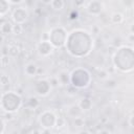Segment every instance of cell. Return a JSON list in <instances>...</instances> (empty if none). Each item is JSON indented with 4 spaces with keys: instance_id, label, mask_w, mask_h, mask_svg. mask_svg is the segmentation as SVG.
Listing matches in <instances>:
<instances>
[{
    "instance_id": "cell-1",
    "label": "cell",
    "mask_w": 134,
    "mask_h": 134,
    "mask_svg": "<svg viewBox=\"0 0 134 134\" xmlns=\"http://www.w3.org/2000/svg\"><path fill=\"white\" fill-rule=\"evenodd\" d=\"M52 50V47L50 45V43L48 41H42L39 45V52L43 55H47L51 52Z\"/></svg>"
},
{
    "instance_id": "cell-2",
    "label": "cell",
    "mask_w": 134,
    "mask_h": 134,
    "mask_svg": "<svg viewBox=\"0 0 134 134\" xmlns=\"http://www.w3.org/2000/svg\"><path fill=\"white\" fill-rule=\"evenodd\" d=\"M25 72L26 74L28 75H34L36 72H37V66L35 64H28L26 67H25Z\"/></svg>"
},
{
    "instance_id": "cell-3",
    "label": "cell",
    "mask_w": 134,
    "mask_h": 134,
    "mask_svg": "<svg viewBox=\"0 0 134 134\" xmlns=\"http://www.w3.org/2000/svg\"><path fill=\"white\" fill-rule=\"evenodd\" d=\"M50 5H51L52 8H54L57 10H60V9L63 8L64 2H63V0H52V2L50 3Z\"/></svg>"
},
{
    "instance_id": "cell-4",
    "label": "cell",
    "mask_w": 134,
    "mask_h": 134,
    "mask_svg": "<svg viewBox=\"0 0 134 134\" xmlns=\"http://www.w3.org/2000/svg\"><path fill=\"white\" fill-rule=\"evenodd\" d=\"M91 106V102L89 98H83L80 103V107L83 109V110H88L89 107Z\"/></svg>"
},
{
    "instance_id": "cell-5",
    "label": "cell",
    "mask_w": 134,
    "mask_h": 134,
    "mask_svg": "<svg viewBox=\"0 0 134 134\" xmlns=\"http://www.w3.org/2000/svg\"><path fill=\"white\" fill-rule=\"evenodd\" d=\"M68 74H67V72H65V71H62L61 73H60V75H59V80H60V82L62 83V84H67V81H68V76H67Z\"/></svg>"
},
{
    "instance_id": "cell-6",
    "label": "cell",
    "mask_w": 134,
    "mask_h": 134,
    "mask_svg": "<svg viewBox=\"0 0 134 134\" xmlns=\"http://www.w3.org/2000/svg\"><path fill=\"white\" fill-rule=\"evenodd\" d=\"M122 16L120 15V14H118V13H115V14H113V16H112V21H113V23H120L121 21H122Z\"/></svg>"
},
{
    "instance_id": "cell-7",
    "label": "cell",
    "mask_w": 134,
    "mask_h": 134,
    "mask_svg": "<svg viewBox=\"0 0 134 134\" xmlns=\"http://www.w3.org/2000/svg\"><path fill=\"white\" fill-rule=\"evenodd\" d=\"M22 30H23V27H22V25L19 24V23H17L16 25L13 26V32H14L15 35H20V34L22 32Z\"/></svg>"
},
{
    "instance_id": "cell-8",
    "label": "cell",
    "mask_w": 134,
    "mask_h": 134,
    "mask_svg": "<svg viewBox=\"0 0 134 134\" xmlns=\"http://www.w3.org/2000/svg\"><path fill=\"white\" fill-rule=\"evenodd\" d=\"M1 7H2L1 8V16H3L8 8V3H6L5 0H1Z\"/></svg>"
},
{
    "instance_id": "cell-9",
    "label": "cell",
    "mask_w": 134,
    "mask_h": 134,
    "mask_svg": "<svg viewBox=\"0 0 134 134\" xmlns=\"http://www.w3.org/2000/svg\"><path fill=\"white\" fill-rule=\"evenodd\" d=\"M28 103L31 105V108H36L39 105V102H38V99L36 97H30L29 100H28Z\"/></svg>"
},
{
    "instance_id": "cell-10",
    "label": "cell",
    "mask_w": 134,
    "mask_h": 134,
    "mask_svg": "<svg viewBox=\"0 0 134 134\" xmlns=\"http://www.w3.org/2000/svg\"><path fill=\"white\" fill-rule=\"evenodd\" d=\"M64 122H65L64 118L59 117V119H57V125H58V127H62V126H64Z\"/></svg>"
},
{
    "instance_id": "cell-11",
    "label": "cell",
    "mask_w": 134,
    "mask_h": 134,
    "mask_svg": "<svg viewBox=\"0 0 134 134\" xmlns=\"http://www.w3.org/2000/svg\"><path fill=\"white\" fill-rule=\"evenodd\" d=\"M59 79H51V82H50V85L51 86H53V87H55V86H58V84H59Z\"/></svg>"
},
{
    "instance_id": "cell-12",
    "label": "cell",
    "mask_w": 134,
    "mask_h": 134,
    "mask_svg": "<svg viewBox=\"0 0 134 134\" xmlns=\"http://www.w3.org/2000/svg\"><path fill=\"white\" fill-rule=\"evenodd\" d=\"M128 40H129L130 43H134V34L131 32V34L128 36Z\"/></svg>"
},
{
    "instance_id": "cell-13",
    "label": "cell",
    "mask_w": 134,
    "mask_h": 134,
    "mask_svg": "<svg viewBox=\"0 0 134 134\" xmlns=\"http://www.w3.org/2000/svg\"><path fill=\"white\" fill-rule=\"evenodd\" d=\"M74 3L76 6H81L82 4H84V0H74Z\"/></svg>"
},
{
    "instance_id": "cell-14",
    "label": "cell",
    "mask_w": 134,
    "mask_h": 134,
    "mask_svg": "<svg viewBox=\"0 0 134 134\" xmlns=\"http://www.w3.org/2000/svg\"><path fill=\"white\" fill-rule=\"evenodd\" d=\"M70 18H71V19H76V18H77V13L74 14V12H73V14H71Z\"/></svg>"
},
{
    "instance_id": "cell-15",
    "label": "cell",
    "mask_w": 134,
    "mask_h": 134,
    "mask_svg": "<svg viewBox=\"0 0 134 134\" xmlns=\"http://www.w3.org/2000/svg\"><path fill=\"white\" fill-rule=\"evenodd\" d=\"M43 3H45V4H50L51 2H52V0H41Z\"/></svg>"
},
{
    "instance_id": "cell-16",
    "label": "cell",
    "mask_w": 134,
    "mask_h": 134,
    "mask_svg": "<svg viewBox=\"0 0 134 134\" xmlns=\"http://www.w3.org/2000/svg\"><path fill=\"white\" fill-rule=\"evenodd\" d=\"M130 124H131L132 126H134V116L131 117V119H130Z\"/></svg>"
},
{
    "instance_id": "cell-17",
    "label": "cell",
    "mask_w": 134,
    "mask_h": 134,
    "mask_svg": "<svg viewBox=\"0 0 134 134\" xmlns=\"http://www.w3.org/2000/svg\"><path fill=\"white\" fill-rule=\"evenodd\" d=\"M130 29H131V32H132V34H134V24H132V25H131Z\"/></svg>"
}]
</instances>
